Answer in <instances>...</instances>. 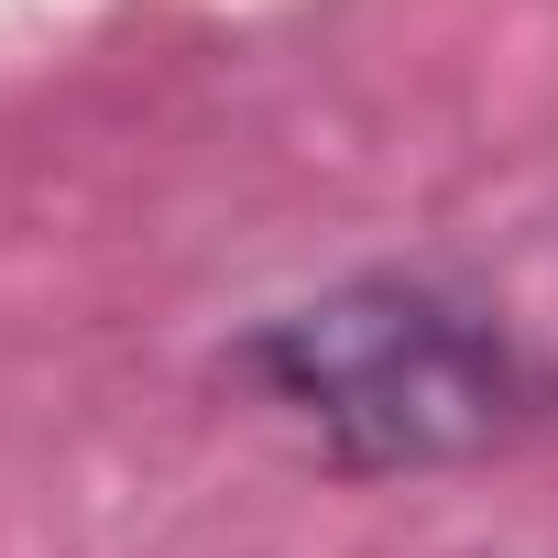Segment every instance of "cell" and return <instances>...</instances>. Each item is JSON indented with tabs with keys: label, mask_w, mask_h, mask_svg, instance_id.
<instances>
[{
	"label": "cell",
	"mask_w": 558,
	"mask_h": 558,
	"mask_svg": "<svg viewBox=\"0 0 558 558\" xmlns=\"http://www.w3.org/2000/svg\"><path fill=\"white\" fill-rule=\"evenodd\" d=\"M263 416H286L329 471H460L547 427L558 373L460 286L362 274L307 307H274L219 362Z\"/></svg>",
	"instance_id": "1"
}]
</instances>
